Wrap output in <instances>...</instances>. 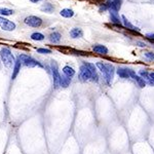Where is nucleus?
Masks as SVG:
<instances>
[{"mask_svg": "<svg viewBox=\"0 0 154 154\" xmlns=\"http://www.w3.org/2000/svg\"><path fill=\"white\" fill-rule=\"evenodd\" d=\"M121 20H122V25L125 27V28H128V30H131V31H135V32H139V31H140V29H139L138 27L134 26V25L131 24L128 19H126L125 16L121 17Z\"/></svg>", "mask_w": 154, "mask_h": 154, "instance_id": "nucleus-12", "label": "nucleus"}, {"mask_svg": "<svg viewBox=\"0 0 154 154\" xmlns=\"http://www.w3.org/2000/svg\"><path fill=\"white\" fill-rule=\"evenodd\" d=\"M146 82H147V84H149V85L154 86V72H150V73H149V77H148V79H146Z\"/></svg>", "mask_w": 154, "mask_h": 154, "instance_id": "nucleus-23", "label": "nucleus"}, {"mask_svg": "<svg viewBox=\"0 0 154 154\" xmlns=\"http://www.w3.org/2000/svg\"><path fill=\"white\" fill-rule=\"evenodd\" d=\"M70 36L74 39L81 38L83 36V31L80 28H73L70 31Z\"/></svg>", "mask_w": 154, "mask_h": 154, "instance_id": "nucleus-14", "label": "nucleus"}, {"mask_svg": "<svg viewBox=\"0 0 154 154\" xmlns=\"http://www.w3.org/2000/svg\"><path fill=\"white\" fill-rule=\"evenodd\" d=\"M96 67L100 70L102 75H103L105 83L107 85H111L114 78V74L116 72V69L114 68V66L112 64H109V63L98 62V63H96Z\"/></svg>", "mask_w": 154, "mask_h": 154, "instance_id": "nucleus-2", "label": "nucleus"}, {"mask_svg": "<svg viewBox=\"0 0 154 154\" xmlns=\"http://www.w3.org/2000/svg\"><path fill=\"white\" fill-rule=\"evenodd\" d=\"M24 23L30 27H33V28H38L42 25V20L35 16H29L25 18Z\"/></svg>", "mask_w": 154, "mask_h": 154, "instance_id": "nucleus-6", "label": "nucleus"}, {"mask_svg": "<svg viewBox=\"0 0 154 154\" xmlns=\"http://www.w3.org/2000/svg\"><path fill=\"white\" fill-rule=\"evenodd\" d=\"M61 34L59 32H53V33L49 35V40L53 43H59L61 41Z\"/></svg>", "mask_w": 154, "mask_h": 154, "instance_id": "nucleus-17", "label": "nucleus"}, {"mask_svg": "<svg viewBox=\"0 0 154 154\" xmlns=\"http://www.w3.org/2000/svg\"><path fill=\"white\" fill-rule=\"evenodd\" d=\"M37 53L48 54H51V49H48V48H37Z\"/></svg>", "mask_w": 154, "mask_h": 154, "instance_id": "nucleus-25", "label": "nucleus"}, {"mask_svg": "<svg viewBox=\"0 0 154 154\" xmlns=\"http://www.w3.org/2000/svg\"><path fill=\"white\" fill-rule=\"evenodd\" d=\"M109 12H110L111 22H112L113 24L117 25V26H121V25H122V20H121V18L119 17L118 12L113 11H109Z\"/></svg>", "mask_w": 154, "mask_h": 154, "instance_id": "nucleus-11", "label": "nucleus"}, {"mask_svg": "<svg viewBox=\"0 0 154 154\" xmlns=\"http://www.w3.org/2000/svg\"><path fill=\"white\" fill-rule=\"evenodd\" d=\"M72 81V78L70 77L66 76V75H62L61 76V84H60V86H62V88H68L69 85H70Z\"/></svg>", "mask_w": 154, "mask_h": 154, "instance_id": "nucleus-15", "label": "nucleus"}, {"mask_svg": "<svg viewBox=\"0 0 154 154\" xmlns=\"http://www.w3.org/2000/svg\"><path fill=\"white\" fill-rule=\"evenodd\" d=\"M149 73H150V72H148L147 70H146V69H142V70L139 71V75L142 77V78L145 79V80H146V79H148Z\"/></svg>", "mask_w": 154, "mask_h": 154, "instance_id": "nucleus-24", "label": "nucleus"}, {"mask_svg": "<svg viewBox=\"0 0 154 154\" xmlns=\"http://www.w3.org/2000/svg\"><path fill=\"white\" fill-rule=\"evenodd\" d=\"M93 51H95V53L100 54H107L109 53L108 48H107L105 45H103V44H95V45L93 46Z\"/></svg>", "mask_w": 154, "mask_h": 154, "instance_id": "nucleus-13", "label": "nucleus"}, {"mask_svg": "<svg viewBox=\"0 0 154 154\" xmlns=\"http://www.w3.org/2000/svg\"><path fill=\"white\" fill-rule=\"evenodd\" d=\"M54 9V7L53 4H51V3H45L41 6V11H45V12H53Z\"/></svg>", "mask_w": 154, "mask_h": 154, "instance_id": "nucleus-21", "label": "nucleus"}, {"mask_svg": "<svg viewBox=\"0 0 154 154\" xmlns=\"http://www.w3.org/2000/svg\"><path fill=\"white\" fill-rule=\"evenodd\" d=\"M60 14H61L62 17H64V18H67V19H70L72 17L74 16V11H72L70 8H64L62 9L61 11H60Z\"/></svg>", "mask_w": 154, "mask_h": 154, "instance_id": "nucleus-18", "label": "nucleus"}, {"mask_svg": "<svg viewBox=\"0 0 154 154\" xmlns=\"http://www.w3.org/2000/svg\"><path fill=\"white\" fill-rule=\"evenodd\" d=\"M138 44H140V46H142V48H143V46H144V48L146 46V44L145 43H142V42H138Z\"/></svg>", "mask_w": 154, "mask_h": 154, "instance_id": "nucleus-28", "label": "nucleus"}, {"mask_svg": "<svg viewBox=\"0 0 154 154\" xmlns=\"http://www.w3.org/2000/svg\"><path fill=\"white\" fill-rule=\"evenodd\" d=\"M0 56H1L2 62L5 65L7 68H11L14 66V64H16V61H14V54H11V49L7 48H3L0 51Z\"/></svg>", "mask_w": 154, "mask_h": 154, "instance_id": "nucleus-3", "label": "nucleus"}, {"mask_svg": "<svg viewBox=\"0 0 154 154\" xmlns=\"http://www.w3.org/2000/svg\"><path fill=\"white\" fill-rule=\"evenodd\" d=\"M0 27L5 31H12L16 29V24L3 17H0Z\"/></svg>", "mask_w": 154, "mask_h": 154, "instance_id": "nucleus-8", "label": "nucleus"}, {"mask_svg": "<svg viewBox=\"0 0 154 154\" xmlns=\"http://www.w3.org/2000/svg\"><path fill=\"white\" fill-rule=\"evenodd\" d=\"M78 78L83 82L86 81H93V82H99L100 80V76H99L98 72H97L96 65L88 62H83L82 65L79 68V74Z\"/></svg>", "mask_w": 154, "mask_h": 154, "instance_id": "nucleus-1", "label": "nucleus"}, {"mask_svg": "<svg viewBox=\"0 0 154 154\" xmlns=\"http://www.w3.org/2000/svg\"><path fill=\"white\" fill-rule=\"evenodd\" d=\"M145 57L147 59L151 60V61H154V53H152V51H147L145 54Z\"/></svg>", "mask_w": 154, "mask_h": 154, "instance_id": "nucleus-26", "label": "nucleus"}, {"mask_svg": "<svg viewBox=\"0 0 154 154\" xmlns=\"http://www.w3.org/2000/svg\"><path fill=\"white\" fill-rule=\"evenodd\" d=\"M31 2H34V3H36V2H39V1H42V0H30Z\"/></svg>", "mask_w": 154, "mask_h": 154, "instance_id": "nucleus-29", "label": "nucleus"}, {"mask_svg": "<svg viewBox=\"0 0 154 154\" xmlns=\"http://www.w3.org/2000/svg\"><path fill=\"white\" fill-rule=\"evenodd\" d=\"M14 14V11L9 8H0V14L1 16H11Z\"/></svg>", "mask_w": 154, "mask_h": 154, "instance_id": "nucleus-22", "label": "nucleus"}, {"mask_svg": "<svg viewBox=\"0 0 154 154\" xmlns=\"http://www.w3.org/2000/svg\"><path fill=\"white\" fill-rule=\"evenodd\" d=\"M31 39L35 41H42L44 39V35L42 33H39V32H35V33L31 34Z\"/></svg>", "mask_w": 154, "mask_h": 154, "instance_id": "nucleus-20", "label": "nucleus"}, {"mask_svg": "<svg viewBox=\"0 0 154 154\" xmlns=\"http://www.w3.org/2000/svg\"><path fill=\"white\" fill-rule=\"evenodd\" d=\"M18 60H20L22 65H24L26 67H30V68H32V67H40V68H42V67H43V65H42L41 63H39L35 59H33L30 56H27V54H20Z\"/></svg>", "mask_w": 154, "mask_h": 154, "instance_id": "nucleus-4", "label": "nucleus"}, {"mask_svg": "<svg viewBox=\"0 0 154 154\" xmlns=\"http://www.w3.org/2000/svg\"><path fill=\"white\" fill-rule=\"evenodd\" d=\"M51 75H53V80H54V88H59L60 84H61V74L59 71L58 64L54 61L51 63Z\"/></svg>", "mask_w": 154, "mask_h": 154, "instance_id": "nucleus-5", "label": "nucleus"}, {"mask_svg": "<svg viewBox=\"0 0 154 154\" xmlns=\"http://www.w3.org/2000/svg\"><path fill=\"white\" fill-rule=\"evenodd\" d=\"M21 66H22V63L20 62V60L16 61V64H14V72H12V76L11 78L14 79L17 76H18L20 70H21Z\"/></svg>", "mask_w": 154, "mask_h": 154, "instance_id": "nucleus-19", "label": "nucleus"}, {"mask_svg": "<svg viewBox=\"0 0 154 154\" xmlns=\"http://www.w3.org/2000/svg\"><path fill=\"white\" fill-rule=\"evenodd\" d=\"M121 3L122 0H112L111 2H109V11H113L118 12L121 8Z\"/></svg>", "mask_w": 154, "mask_h": 154, "instance_id": "nucleus-10", "label": "nucleus"}, {"mask_svg": "<svg viewBox=\"0 0 154 154\" xmlns=\"http://www.w3.org/2000/svg\"><path fill=\"white\" fill-rule=\"evenodd\" d=\"M146 38H147L148 40H150V42L154 43V33H148V34H146Z\"/></svg>", "mask_w": 154, "mask_h": 154, "instance_id": "nucleus-27", "label": "nucleus"}, {"mask_svg": "<svg viewBox=\"0 0 154 154\" xmlns=\"http://www.w3.org/2000/svg\"><path fill=\"white\" fill-rule=\"evenodd\" d=\"M128 72H130V77L131 79H133L135 82L138 84L139 86H140L141 88H145L146 85H147V82H146V80L144 78H142L139 74H137L135 71L131 70V69H128Z\"/></svg>", "mask_w": 154, "mask_h": 154, "instance_id": "nucleus-7", "label": "nucleus"}, {"mask_svg": "<svg viewBox=\"0 0 154 154\" xmlns=\"http://www.w3.org/2000/svg\"><path fill=\"white\" fill-rule=\"evenodd\" d=\"M63 73H64V75L72 78V77L75 75V70H74V69L70 66H65L63 68Z\"/></svg>", "mask_w": 154, "mask_h": 154, "instance_id": "nucleus-16", "label": "nucleus"}, {"mask_svg": "<svg viewBox=\"0 0 154 154\" xmlns=\"http://www.w3.org/2000/svg\"><path fill=\"white\" fill-rule=\"evenodd\" d=\"M130 68H125V67H118L116 69V73L121 79H130V72H128Z\"/></svg>", "mask_w": 154, "mask_h": 154, "instance_id": "nucleus-9", "label": "nucleus"}]
</instances>
